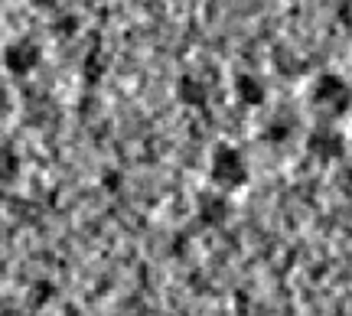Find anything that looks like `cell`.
<instances>
[{
    "label": "cell",
    "mask_w": 352,
    "mask_h": 316,
    "mask_svg": "<svg viewBox=\"0 0 352 316\" xmlns=\"http://www.w3.org/2000/svg\"><path fill=\"white\" fill-rule=\"evenodd\" d=\"M307 104L320 121H342L352 111V85L340 72H320L307 89Z\"/></svg>",
    "instance_id": "cell-1"
},
{
    "label": "cell",
    "mask_w": 352,
    "mask_h": 316,
    "mask_svg": "<svg viewBox=\"0 0 352 316\" xmlns=\"http://www.w3.org/2000/svg\"><path fill=\"white\" fill-rule=\"evenodd\" d=\"M252 179V166L248 157L235 147V144H215L209 153V183L219 192H239L241 186H248Z\"/></svg>",
    "instance_id": "cell-2"
},
{
    "label": "cell",
    "mask_w": 352,
    "mask_h": 316,
    "mask_svg": "<svg viewBox=\"0 0 352 316\" xmlns=\"http://www.w3.org/2000/svg\"><path fill=\"white\" fill-rule=\"evenodd\" d=\"M303 150L314 163H342L349 157V140L333 121H320L316 127H310V134L303 140Z\"/></svg>",
    "instance_id": "cell-3"
},
{
    "label": "cell",
    "mask_w": 352,
    "mask_h": 316,
    "mask_svg": "<svg viewBox=\"0 0 352 316\" xmlns=\"http://www.w3.org/2000/svg\"><path fill=\"white\" fill-rule=\"evenodd\" d=\"M39 63H43V46L30 36H20V39H13V43H7V46H3V56H0L3 72L13 78L33 76L39 69Z\"/></svg>",
    "instance_id": "cell-4"
},
{
    "label": "cell",
    "mask_w": 352,
    "mask_h": 316,
    "mask_svg": "<svg viewBox=\"0 0 352 316\" xmlns=\"http://www.w3.org/2000/svg\"><path fill=\"white\" fill-rule=\"evenodd\" d=\"M235 98H239V104H245V108H258V104L267 102V85H264L258 76L241 72V76L235 78Z\"/></svg>",
    "instance_id": "cell-5"
},
{
    "label": "cell",
    "mask_w": 352,
    "mask_h": 316,
    "mask_svg": "<svg viewBox=\"0 0 352 316\" xmlns=\"http://www.w3.org/2000/svg\"><path fill=\"white\" fill-rule=\"evenodd\" d=\"M176 98L183 104H189V108H202L209 102V85L199 76H183L179 85H176Z\"/></svg>",
    "instance_id": "cell-6"
},
{
    "label": "cell",
    "mask_w": 352,
    "mask_h": 316,
    "mask_svg": "<svg viewBox=\"0 0 352 316\" xmlns=\"http://www.w3.org/2000/svg\"><path fill=\"white\" fill-rule=\"evenodd\" d=\"M199 205H202V218H206V222H212V225L226 222V215H228V199H226V196H222L219 190L206 192V196L199 199Z\"/></svg>",
    "instance_id": "cell-7"
},
{
    "label": "cell",
    "mask_w": 352,
    "mask_h": 316,
    "mask_svg": "<svg viewBox=\"0 0 352 316\" xmlns=\"http://www.w3.org/2000/svg\"><path fill=\"white\" fill-rule=\"evenodd\" d=\"M340 186L346 196H352V157H346L340 166Z\"/></svg>",
    "instance_id": "cell-8"
},
{
    "label": "cell",
    "mask_w": 352,
    "mask_h": 316,
    "mask_svg": "<svg viewBox=\"0 0 352 316\" xmlns=\"http://www.w3.org/2000/svg\"><path fill=\"white\" fill-rule=\"evenodd\" d=\"M10 108H13V95H10V89H7V82L0 78V121L10 114Z\"/></svg>",
    "instance_id": "cell-9"
},
{
    "label": "cell",
    "mask_w": 352,
    "mask_h": 316,
    "mask_svg": "<svg viewBox=\"0 0 352 316\" xmlns=\"http://www.w3.org/2000/svg\"><path fill=\"white\" fill-rule=\"evenodd\" d=\"M59 0H33V7H56Z\"/></svg>",
    "instance_id": "cell-10"
}]
</instances>
